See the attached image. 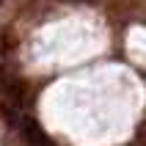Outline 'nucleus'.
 Masks as SVG:
<instances>
[{
	"label": "nucleus",
	"instance_id": "f257e3e1",
	"mask_svg": "<svg viewBox=\"0 0 146 146\" xmlns=\"http://www.w3.org/2000/svg\"><path fill=\"white\" fill-rule=\"evenodd\" d=\"M19 132H22V138L31 146H52L50 135L41 130L39 121H33V119H22V121H19Z\"/></svg>",
	"mask_w": 146,
	"mask_h": 146
},
{
	"label": "nucleus",
	"instance_id": "f03ea898",
	"mask_svg": "<svg viewBox=\"0 0 146 146\" xmlns=\"http://www.w3.org/2000/svg\"><path fill=\"white\" fill-rule=\"evenodd\" d=\"M72 3H83V0H72ZM86 3H91V0H86Z\"/></svg>",
	"mask_w": 146,
	"mask_h": 146
}]
</instances>
